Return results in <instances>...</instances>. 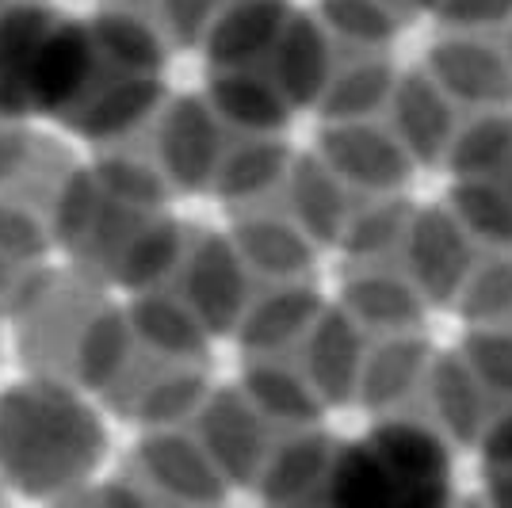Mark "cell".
<instances>
[{
	"label": "cell",
	"mask_w": 512,
	"mask_h": 508,
	"mask_svg": "<svg viewBox=\"0 0 512 508\" xmlns=\"http://www.w3.org/2000/svg\"><path fill=\"white\" fill-rule=\"evenodd\" d=\"M455 451L406 417H371L356 440H337L325 505L436 508L451 501Z\"/></svg>",
	"instance_id": "obj_1"
},
{
	"label": "cell",
	"mask_w": 512,
	"mask_h": 508,
	"mask_svg": "<svg viewBox=\"0 0 512 508\" xmlns=\"http://www.w3.org/2000/svg\"><path fill=\"white\" fill-rule=\"evenodd\" d=\"M96 58V35L43 8L0 16V111L39 115L77 104Z\"/></svg>",
	"instance_id": "obj_2"
},
{
	"label": "cell",
	"mask_w": 512,
	"mask_h": 508,
	"mask_svg": "<svg viewBox=\"0 0 512 508\" xmlns=\"http://www.w3.org/2000/svg\"><path fill=\"white\" fill-rule=\"evenodd\" d=\"M310 153L356 199L406 195L413 176L421 172L406 146L394 138V130L386 127L379 107L348 119H321Z\"/></svg>",
	"instance_id": "obj_3"
},
{
	"label": "cell",
	"mask_w": 512,
	"mask_h": 508,
	"mask_svg": "<svg viewBox=\"0 0 512 508\" xmlns=\"http://www.w3.org/2000/svg\"><path fill=\"white\" fill-rule=\"evenodd\" d=\"M421 65L463 104L512 107V16L497 23H436Z\"/></svg>",
	"instance_id": "obj_4"
},
{
	"label": "cell",
	"mask_w": 512,
	"mask_h": 508,
	"mask_svg": "<svg viewBox=\"0 0 512 508\" xmlns=\"http://www.w3.org/2000/svg\"><path fill=\"white\" fill-rule=\"evenodd\" d=\"M467 107L470 104L455 100L425 65H413V69H398L386 100L379 104V115L394 130V138L406 146L417 169H444L455 127Z\"/></svg>",
	"instance_id": "obj_5"
},
{
	"label": "cell",
	"mask_w": 512,
	"mask_h": 508,
	"mask_svg": "<svg viewBox=\"0 0 512 508\" xmlns=\"http://www.w3.org/2000/svg\"><path fill=\"white\" fill-rule=\"evenodd\" d=\"M325 39H329L325 77H321L318 100H314L310 111L318 119H348V115L375 111L386 100L394 77H398L394 43L363 39V35L329 27V23H325Z\"/></svg>",
	"instance_id": "obj_6"
},
{
	"label": "cell",
	"mask_w": 512,
	"mask_h": 508,
	"mask_svg": "<svg viewBox=\"0 0 512 508\" xmlns=\"http://www.w3.org/2000/svg\"><path fill=\"white\" fill-rule=\"evenodd\" d=\"M432 356L428 329H398V333H363L360 367L352 382V405L367 417H383L409 394V386L425 371Z\"/></svg>",
	"instance_id": "obj_7"
},
{
	"label": "cell",
	"mask_w": 512,
	"mask_h": 508,
	"mask_svg": "<svg viewBox=\"0 0 512 508\" xmlns=\"http://www.w3.org/2000/svg\"><path fill=\"white\" fill-rule=\"evenodd\" d=\"M463 325H493L512 318V249H486L470 264L448 306Z\"/></svg>",
	"instance_id": "obj_8"
},
{
	"label": "cell",
	"mask_w": 512,
	"mask_h": 508,
	"mask_svg": "<svg viewBox=\"0 0 512 508\" xmlns=\"http://www.w3.org/2000/svg\"><path fill=\"white\" fill-rule=\"evenodd\" d=\"M474 451H478V463H482L486 497L497 505H512V413L493 424Z\"/></svg>",
	"instance_id": "obj_9"
},
{
	"label": "cell",
	"mask_w": 512,
	"mask_h": 508,
	"mask_svg": "<svg viewBox=\"0 0 512 508\" xmlns=\"http://www.w3.org/2000/svg\"><path fill=\"white\" fill-rule=\"evenodd\" d=\"M436 23H497L512 16V0H432Z\"/></svg>",
	"instance_id": "obj_10"
},
{
	"label": "cell",
	"mask_w": 512,
	"mask_h": 508,
	"mask_svg": "<svg viewBox=\"0 0 512 508\" xmlns=\"http://www.w3.org/2000/svg\"><path fill=\"white\" fill-rule=\"evenodd\" d=\"M505 321H509V325H512V318H505Z\"/></svg>",
	"instance_id": "obj_11"
}]
</instances>
